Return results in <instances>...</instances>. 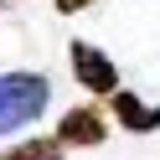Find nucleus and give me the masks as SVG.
<instances>
[{"mask_svg": "<svg viewBox=\"0 0 160 160\" xmlns=\"http://www.w3.org/2000/svg\"><path fill=\"white\" fill-rule=\"evenodd\" d=\"M47 98H52V83L42 72H0V134L36 124L47 114Z\"/></svg>", "mask_w": 160, "mask_h": 160, "instance_id": "f257e3e1", "label": "nucleus"}, {"mask_svg": "<svg viewBox=\"0 0 160 160\" xmlns=\"http://www.w3.org/2000/svg\"><path fill=\"white\" fill-rule=\"evenodd\" d=\"M72 78L88 93H119V67L108 62L93 42H72Z\"/></svg>", "mask_w": 160, "mask_h": 160, "instance_id": "f03ea898", "label": "nucleus"}, {"mask_svg": "<svg viewBox=\"0 0 160 160\" xmlns=\"http://www.w3.org/2000/svg\"><path fill=\"white\" fill-rule=\"evenodd\" d=\"M57 145H103V114H98L93 103L72 108V114H62V124H57Z\"/></svg>", "mask_w": 160, "mask_h": 160, "instance_id": "7ed1b4c3", "label": "nucleus"}, {"mask_svg": "<svg viewBox=\"0 0 160 160\" xmlns=\"http://www.w3.org/2000/svg\"><path fill=\"white\" fill-rule=\"evenodd\" d=\"M114 119L124 129H134V134H150V129H160V103H145L139 93H114Z\"/></svg>", "mask_w": 160, "mask_h": 160, "instance_id": "20e7f679", "label": "nucleus"}, {"mask_svg": "<svg viewBox=\"0 0 160 160\" xmlns=\"http://www.w3.org/2000/svg\"><path fill=\"white\" fill-rule=\"evenodd\" d=\"M0 160H62V145L57 139H26V145L0 150Z\"/></svg>", "mask_w": 160, "mask_h": 160, "instance_id": "39448f33", "label": "nucleus"}, {"mask_svg": "<svg viewBox=\"0 0 160 160\" xmlns=\"http://www.w3.org/2000/svg\"><path fill=\"white\" fill-rule=\"evenodd\" d=\"M78 5H93V0H57V11H78Z\"/></svg>", "mask_w": 160, "mask_h": 160, "instance_id": "423d86ee", "label": "nucleus"}]
</instances>
